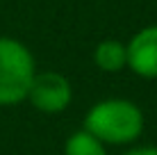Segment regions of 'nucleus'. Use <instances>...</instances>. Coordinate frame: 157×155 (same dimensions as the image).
Masks as SVG:
<instances>
[{"mask_svg":"<svg viewBox=\"0 0 157 155\" xmlns=\"http://www.w3.org/2000/svg\"><path fill=\"white\" fill-rule=\"evenodd\" d=\"M84 130L107 144H128L144 130V114L130 100H102L84 119Z\"/></svg>","mask_w":157,"mask_h":155,"instance_id":"nucleus-1","label":"nucleus"},{"mask_svg":"<svg viewBox=\"0 0 157 155\" xmlns=\"http://www.w3.org/2000/svg\"><path fill=\"white\" fill-rule=\"evenodd\" d=\"M34 60L16 39H0V105H14L28 98L34 80Z\"/></svg>","mask_w":157,"mask_h":155,"instance_id":"nucleus-2","label":"nucleus"},{"mask_svg":"<svg viewBox=\"0 0 157 155\" xmlns=\"http://www.w3.org/2000/svg\"><path fill=\"white\" fill-rule=\"evenodd\" d=\"M28 98L36 110L46 114H57L71 103V84L59 73H41L32 80Z\"/></svg>","mask_w":157,"mask_h":155,"instance_id":"nucleus-3","label":"nucleus"},{"mask_svg":"<svg viewBox=\"0 0 157 155\" xmlns=\"http://www.w3.org/2000/svg\"><path fill=\"white\" fill-rule=\"evenodd\" d=\"M128 66L141 78H157V25L132 37L128 44Z\"/></svg>","mask_w":157,"mask_h":155,"instance_id":"nucleus-4","label":"nucleus"},{"mask_svg":"<svg viewBox=\"0 0 157 155\" xmlns=\"http://www.w3.org/2000/svg\"><path fill=\"white\" fill-rule=\"evenodd\" d=\"M94 60L102 71H121L128 64V48L123 44H118V41H112V39L102 41L96 48Z\"/></svg>","mask_w":157,"mask_h":155,"instance_id":"nucleus-5","label":"nucleus"},{"mask_svg":"<svg viewBox=\"0 0 157 155\" xmlns=\"http://www.w3.org/2000/svg\"><path fill=\"white\" fill-rule=\"evenodd\" d=\"M64 155H107L102 148V141L96 139L91 132L80 130L68 137L66 141V153Z\"/></svg>","mask_w":157,"mask_h":155,"instance_id":"nucleus-6","label":"nucleus"},{"mask_svg":"<svg viewBox=\"0 0 157 155\" xmlns=\"http://www.w3.org/2000/svg\"><path fill=\"white\" fill-rule=\"evenodd\" d=\"M128 155H157V148H137V151H130Z\"/></svg>","mask_w":157,"mask_h":155,"instance_id":"nucleus-7","label":"nucleus"}]
</instances>
